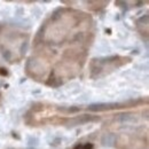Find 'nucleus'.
I'll list each match as a JSON object with an SVG mask.
<instances>
[{"label": "nucleus", "mask_w": 149, "mask_h": 149, "mask_svg": "<svg viewBox=\"0 0 149 149\" xmlns=\"http://www.w3.org/2000/svg\"><path fill=\"white\" fill-rule=\"evenodd\" d=\"M93 148V145L92 143H86V145L83 147V149H92Z\"/></svg>", "instance_id": "f03ea898"}, {"label": "nucleus", "mask_w": 149, "mask_h": 149, "mask_svg": "<svg viewBox=\"0 0 149 149\" xmlns=\"http://www.w3.org/2000/svg\"><path fill=\"white\" fill-rule=\"evenodd\" d=\"M0 74H1V76H7V74H8V71H7L5 68H0Z\"/></svg>", "instance_id": "f257e3e1"}, {"label": "nucleus", "mask_w": 149, "mask_h": 149, "mask_svg": "<svg viewBox=\"0 0 149 149\" xmlns=\"http://www.w3.org/2000/svg\"><path fill=\"white\" fill-rule=\"evenodd\" d=\"M74 149H81V145H77L76 147H74Z\"/></svg>", "instance_id": "7ed1b4c3"}]
</instances>
